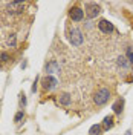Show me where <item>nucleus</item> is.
<instances>
[{
  "instance_id": "1",
  "label": "nucleus",
  "mask_w": 133,
  "mask_h": 135,
  "mask_svg": "<svg viewBox=\"0 0 133 135\" xmlns=\"http://www.w3.org/2000/svg\"><path fill=\"white\" fill-rule=\"evenodd\" d=\"M110 98V91H109L107 88H101L100 91H96L95 94V97H93V101L98 104V106H103V104H106Z\"/></svg>"
},
{
  "instance_id": "2",
  "label": "nucleus",
  "mask_w": 133,
  "mask_h": 135,
  "mask_svg": "<svg viewBox=\"0 0 133 135\" xmlns=\"http://www.w3.org/2000/svg\"><path fill=\"white\" fill-rule=\"evenodd\" d=\"M69 40H70V43H72L74 46H80V45L83 43V34H81V31L76 29V28H74V29L69 32Z\"/></svg>"
},
{
  "instance_id": "3",
  "label": "nucleus",
  "mask_w": 133,
  "mask_h": 135,
  "mask_svg": "<svg viewBox=\"0 0 133 135\" xmlns=\"http://www.w3.org/2000/svg\"><path fill=\"white\" fill-rule=\"evenodd\" d=\"M23 9H25V3L22 2H11L6 5V11L9 14H22Z\"/></svg>"
},
{
  "instance_id": "4",
  "label": "nucleus",
  "mask_w": 133,
  "mask_h": 135,
  "mask_svg": "<svg viewBox=\"0 0 133 135\" xmlns=\"http://www.w3.org/2000/svg\"><path fill=\"white\" fill-rule=\"evenodd\" d=\"M100 12H101L100 5H96V3H87L86 5V16L89 18H95Z\"/></svg>"
},
{
  "instance_id": "5",
  "label": "nucleus",
  "mask_w": 133,
  "mask_h": 135,
  "mask_svg": "<svg viewBox=\"0 0 133 135\" xmlns=\"http://www.w3.org/2000/svg\"><path fill=\"white\" fill-rule=\"evenodd\" d=\"M69 16H70V18H72L74 22H81V20H83V17H84V11L81 8H78V6H75V8L70 9Z\"/></svg>"
},
{
  "instance_id": "6",
  "label": "nucleus",
  "mask_w": 133,
  "mask_h": 135,
  "mask_svg": "<svg viewBox=\"0 0 133 135\" xmlns=\"http://www.w3.org/2000/svg\"><path fill=\"white\" fill-rule=\"evenodd\" d=\"M42 83H43V88H44L46 91H50V89H54V88L58 84V81H57V78L48 75V77H44V78H43Z\"/></svg>"
},
{
  "instance_id": "7",
  "label": "nucleus",
  "mask_w": 133,
  "mask_h": 135,
  "mask_svg": "<svg viewBox=\"0 0 133 135\" xmlns=\"http://www.w3.org/2000/svg\"><path fill=\"white\" fill-rule=\"evenodd\" d=\"M98 28H100L101 32H104V34L113 32V25H112L109 20H100V23H98Z\"/></svg>"
},
{
  "instance_id": "8",
  "label": "nucleus",
  "mask_w": 133,
  "mask_h": 135,
  "mask_svg": "<svg viewBox=\"0 0 133 135\" xmlns=\"http://www.w3.org/2000/svg\"><path fill=\"white\" fill-rule=\"evenodd\" d=\"M113 124H115L113 117H112V115H107V117L103 120V124H101V126H103L104 131H109V129H112V127H113Z\"/></svg>"
},
{
  "instance_id": "9",
  "label": "nucleus",
  "mask_w": 133,
  "mask_h": 135,
  "mask_svg": "<svg viewBox=\"0 0 133 135\" xmlns=\"http://www.w3.org/2000/svg\"><path fill=\"white\" fill-rule=\"evenodd\" d=\"M122 108H124V100H122V98L116 100L113 103V106H112V109H113L115 114H121V112H122Z\"/></svg>"
},
{
  "instance_id": "10",
  "label": "nucleus",
  "mask_w": 133,
  "mask_h": 135,
  "mask_svg": "<svg viewBox=\"0 0 133 135\" xmlns=\"http://www.w3.org/2000/svg\"><path fill=\"white\" fill-rule=\"evenodd\" d=\"M58 69H60V66H58V63H57V61H50V63H48V65H46V72H48V74L57 72Z\"/></svg>"
},
{
  "instance_id": "11",
  "label": "nucleus",
  "mask_w": 133,
  "mask_h": 135,
  "mask_svg": "<svg viewBox=\"0 0 133 135\" xmlns=\"http://www.w3.org/2000/svg\"><path fill=\"white\" fill-rule=\"evenodd\" d=\"M101 132H103V126L101 124H93L89 129V135H101Z\"/></svg>"
},
{
  "instance_id": "12",
  "label": "nucleus",
  "mask_w": 133,
  "mask_h": 135,
  "mask_svg": "<svg viewBox=\"0 0 133 135\" xmlns=\"http://www.w3.org/2000/svg\"><path fill=\"white\" fill-rule=\"evenodd\" d=\"M58 100H60V103H61V104L67 106V104H70V95H69V94H61Z\"/></svg>"
},
{
  "instance_id": "13",
  "label": "nucleus",
  "mask_w": 133,
  "mask_h": 135,
  "mask_svg": "<svg viewBox=\"0 0 133 135\" xmlns=\"http://www.w3.org/2000/svg\"><path fill=\"white\" fill-rule=\"evenodd\" d=\"M125 55H127L129 63L133 65V46H129V48H127V54H125Z\"/></svg>"
},
{
  "instance_id": "14",
  "label": "nucleus",
  "mask_w": 133,
  "mask_h": 135,
  "mask_svg": "<svg viewBox=\"0 0 133 135\" xmlns=\"http://www.w3.org/2000/svg\"><path fill=\"white\" fill-rule=\"evenodd\" d=\"M118 65H119L121 68H129V65H130V63L127 61V59H125V57H119V59H118Z\"/></svg>"
},
{
  "instance_id": "15",
  "label": "nucleus",
  "mask_w": 133,
  "mask_h": 135,
  "mask_svg": "<svg viewBox=\"0 0 133 135\" xmlns=\"http://www.w3.org/2000/svg\"><path fill=\"white\" fill-rule=\"evenodd\" d=\"M23 118H25V114H23V112H17V115H16V118H14V121H16V123H20Z\"/></svg>"
},
{
  "instance_id": "16",
  "label": "nucleus",
  "mask_w": 133,
  "mask_h": 135,
  "mask_svg": "<svg viewBox=\"0 0 133 135\" xmlns=\"http://www.w3.org/2000/svg\"><path fill=\"white\" fill-rule=\"evenodd\" d=\"M8 60H9V55L6 52H0V61H2V63H5V61H8Z\"/></svg>"
},
{
  "instance_id": "17",
  "label": "nucleus",
  "mask_w": 133,
  "mask_h": 135,
  "mask_svg": "<svg viewBox=\"0 0 133 135\" xmlns=\"http://www.w3.org/2000/svg\"><path fill=\"white\" fill-rule=\"evenodd\" d=\"M8 43L11 45V46H16V35H11L8 38Z\"/></svg>"
},
{
  "instance_id": "18",
  "label": "nucleus",
  "mask_w": 133,
  "mask_h": 135,
  "mask_svg": "<svg viewBox=\"0 0 133 135\" xmlns=\"http://www.w3.org/2000/svg\"><path fill=\"white\" fill-rule=\"evenodd\" d=\"M20 104H22V106H25V104H26V97L23 95V94L20 95Z\"/></svg>"
}]
</instances>
